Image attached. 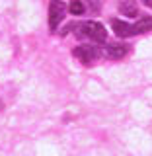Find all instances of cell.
I'll list each match as a JSON object with an SVG mask.
<instances>
[{
	"mask_svg": "<svg viewBox=\"0 0 152 156\" xmlns=\"http://www.w3.org/2000/svg\"><path fill=\"white\" fill-rule=\"evenodd\" d=\"M74 55L80 58L84 65H92L97 57H100V49L97 47H92V45H80L74 49Z\"/></svg>",
	"mask_w": 152,
	"mask_h": 156,
	"instance_id": "3957f363",
	"label": "cell"
},
{
	"mask_svg": "<svg viewBox=\"0 0 152 156\" xmlns=\"http://www.w3.org/2000/svg\"><path fill=\"white\" fill-rule=\"evenodd\" d=\"M111 26H113V31H115L117 37H133V35H136V29H135L133 23L121 22V20H113Z\"/></svg>",
	"mask_w": 152,
	"mask_h": 156,
	"instance_id": "277c9868",
	"label": "cell"
},
{
	"mask_svg": "<svg viewBox=\"0 0 152 156\" xmlns=\"http://www.w3.org/2000/svg\"><path fill=\"white\" fill-rule=\"evenodd\" d=\"M105 55L109 58H121L127 55V45H121V43H109L105 47Z\"/></svg>",
	"mask_w": 152,
	"mask_h": 156,
	"instance_id": "5b68a950",
	"label": "cell"
},
{
	"mask_svg": "<svg viewBox=\"0 0 152 156\" xmlns=\"http://www.w3.org/2000/svg\"><path fill=\"white\" fill-rule=\"evenodd\" d=\"M68 10H70L72 16H80V14L84 12V4H82L80 0H72V2H70V8H68Z\"/></svg>",
	"mask_w": 152,
	"mask_h": 156,
	"instance_id": "ba28073f",
	"label": "cell"
},
{
	"mask_svg": "<svg viewBox=\"0 0 152 156\" xmlns=\"http://www.w3.org/2000/svg\"><path fill=\"white\" fill-rule=\"evenodd\" d=\"M65 12H66V8L61 0H51V4H49V26H51L53 31H55L58 27V23L62 22Z\"/></svg>",
	"mask_w": 152,
	"mask_h": 156,
	"instance_id": "7a4b0ae2",
	"label": "cell"
},
{
	"mask_svg": "<svg viewBox=\"0 0 152 156\" xmlns=\"http://www.w3.org/2000/svg\"><path fill=\"white\" fill-rule=\"evenodd\" d=\"M119 12L125 16H139V8H136L135 0H119Z\"/></svg>",
	"mask_w": 152,
	"mask_h": 156,
	"instance_id": "8992f818",
	"label": "cell"
},
{
	"mask_svg": "<svg viewBox=\"0 0 152 156\" xmlns=\"http://www.w3.org/2000/svg\"><path fill=\"white\" fill-rule=\"evenodd\" d=\"M143 2H144V4H146L148 8H152V0H143Z\"/></svg>",
	"mask_w": 152,
	"mask_h": 156,
	"instance_id": "9c48e42d",
	"label": "cell"
},
{
	"mask_svg": "<svg viewBox=\"0 0 152 156\" xmlns=\"http://www.w3.org/2000/svg\"><path fill=\"white\" fill-rule=\"evenodd\" d=\"M82 35H86V37H90L94 43H104L105 39H107V31H105V27L101 26L100 22H86V23H82Z\"/></svg>",
	"mask_w": 152,
	"mask_h": 156,
	"instance_id": "6da1fadb",
	"label": "cell"
},
{
	"mask_svg": "<svg viewBox=\"0 0 152 156\" xmlns=\"http://www.w3.org/2000/svg\"><path fill=\"white\" fill-rule=\"evenodd\" d=\"M135 29H136V33H144V31H148V29H152V18L150 16H140V20L135 23Z\"/></svg>",
	"mask_w": 152,
	"mask_h": 156,
	"instance_id": "52a82bcc",
	"label": "cell"
}]
</instances>
